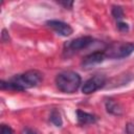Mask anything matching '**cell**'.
Listing matches in <instances>:
<instances>
[{
    "instance_id": "obj_1",
    "label": "cell",
    "mask_w": 134,
    "mask_h": 134,
    "mask_svg": "<svg viewBox=\"0 0 134 134\" xmlns=\"http://www.w3.org/2000/svg\"><path fill=\"white\" fill-rule=\"evenodd\" d=\"M81 76L74 71H63L55 77V84L60 91L64 93H74L81 86Z\"/></svg>"
},
{
    "instance_id": "obj_2",
    "label": "cell",
    "mask_w": 134,
    "mask_h": 134,
    "mask_svg": "<svg viewBox=\"0 0 134 134\" xmlns=\"http://www.w3.org/2000/svg\"><path fill=\"white\" fill-rule=\"evenodd\" d=\"M43 80V74L39 70H28L22 74H17L13 76L9 81L18 84L24 90L27 88H32L38 86Z\"/></svg>"
},
{
    "instance_id": "obj_3",
    "label": "cell",
    "mask_w": 134,
    "mask_h": 134,
    "mask_svg": "<svg viewBox=\"0 0 134 134\" xmlns=\"http://www.w3.org/2000/svg\"><path fill=\"white\" fill-rule=\"evenodd\" d=\"M134 50V44L126 42H114L105 49L106 58L109 59H124L129 57Z\"/></svg>"
},
{
    "instance_id": "obj_4",
    "label": "cell",
    "mask_w": 134,
    "mask_h": 134,
    "mask_svg": "<svg viewBox=\"0 0 134 134\" xmlns=\"http://www.w3.org/2000/svg\"><path fill=\"white\" fill-rule=\"evenodd\" d=\"M94 39L90 36H84L76 39H73L67 43H65V51L67 52H76L82 49L87 48L93 43Z\"/></svg>"
},
{
    "instance_id": "obj_5",
    "label": "cell",
    "mask_w": 134,
    "mask_h": 134,
    "mask_svg": "<svg viewBox=\"0 0 134 134\" xmlns=\"http://www.w3.org/2000/svg\"><path fill=\"white\" fill-rule=\"evenodd\" d=\"M106 83V76L103 74H95L94 76L87 80L82 86V92L84 94H90L102 88Z\"/></svg>"
},
{
    "instance_id": "obj_6",
    "label": "cell",
    "mask_w": 134,
    "mask_h": 134,
    "mask_svg": "<svg viewBox=\"0 0 134 134\" xmlns=\"http://www.w3.org/2000/svg\"><path fill=\"white\" fill-rule=\"evenodd\" d=\"M46 25L49 26L50 28H52L57 34L63 36V37H68L73 32L72 27L63 22V21H59V20H48L46 22Z\"/></svg>"
},
{
    "instance_id": "obj_7",
    "label": "cell",
    "mask_w": 134,
    "mask_h": 134,
    "mask_svg": "<svg viewBox=\"0 0 134 134\" xmlns=\"http://www.w3.org/2000/svg\"><path fill=\"white\" fill-rule=\"evenodd\" d=\"M105 59H106V54L104 51H95L86 55L82 61V65L85 67H91L95 64L102 63Z\"/></svg>"
},
{
    "instance_id": "obj_8",
    "label": "cell",
    "mask_w": 134,
    "mask_h": 134,
    "mask_svg": "<svg viewBox=\"0 0 134 134\" xmlns=\"http://www.w3.org/2000/svg\"><path fill=\"white\" fill-rule=\"evenodd\" d=\"M76 117H77V121L80 125H90V124H94L97 120L95 115L82 111V110L76 111Z\"/></svg>"
},
{
    "instance_id": "obj_9",
    "label": "cell",
    "mask_w": 134,
    "mask_h": 134,
    "mask_svg": "<svg viewBox=\"0 0 134 134\" xmlns=\"http://www.w3.org/2000/svg\"><path fill=\"white\" fill-rule=\"evenodd\" d=\"M106 109H107L108 113L113 114V115H121L122 114L121 106L116 100H114L112 98L107 99V102H106Z\"/></svg>"
},
{
    "instance_id": "obj_10",
    "label": "cell",
    "mask_w": 134,
    "mask_h": 134,
    "mask_svg": "<svg viewBox=\"0 0 134 134\" xmlns=\"http://www.w3.org/2000/svg\"><path fill=\"white\" fill-rule=\"evenodd\" d=\"M0 87L2 90H10V91H24V89L19 86L18 84L12 82V81H1L0 82Z\"/></svg>"
},
{
    "instance_id": "obj_11",
    "label": "cell",
    "mask_w": 134,
    "mask_h": 134,
    "mask_svg": "<svg viewBox=\"0 0 134 134\" xmlns=\"http://www.w3.org/2000/svg\"><path fill=\"white\" fill-rule=\"evenodd\" d=\"M49 119H50V121H51L55 127H62V124H63L62 117H61L60 112H59L57 109H53V110L51 111V113H50V115H49Z\"/></svg>"
},
{
    "instance_id": "obj_12",
    "label": "cell",
    "mask_w": 134,
    "mask_h": 134,
    "mask_svg": "<svg viewBox=\"0 0 134 134\" xmlns=\"http://www.w3.org/2000/svg\"><path fill=\"white\" fill-rule=\"evenodd\" d=\"M111 14L112 16L115 18V19H121L124 18V9L121 6L119 5H113L112 6V10H111Z\"/></svg>"
},
{
    "instance_id": "obj_13",
    "label": "cell",
    "mask_w": 134,
    "mask_h": 134,
    "mask_svg": "<svg viewBox=\"0 0 134 134\" xmlns=\"http://www.w3.org/2000/svg\"><path fill=\"white\" fill-rule=\"evenodd\" d=\"M0 134H15V133H14V130L9 126H7V125H1Z\"/></svg>"
},
{
    "instance_id": "obj_14",
    "label": "cell",
    "mask_w": 134,
    "mask_h": 134,
    "mask_svg": "<svg viewBox=\"0 0 134 134\" xmlns=\"http://www.w3.org/2000/svg\"><path fill=\"white\" fill-rule=\"evenodd\" d=\"M117 28L118 30L120 31H128L129 30V26L127 23H124V22H118L117 23Z\"/></svg>"
},
{
    "instance_id": "obj_15",
    "label": "cell",
    "mask_w": 134,
    "mask_h": 134,
    "mask_svg": "<svg viewBox=\"0 0 134 134\" xmlns=\"http://www.w3.org/2000/svg\"><path fill=\"white\" fill-rule=\"evenodd\" d=\"M126 132H127V134H134V124H132V122L127 124Z\"/></svg>"
},
{
    "instance_id": "obj_16",
    "label": "cell",
    "mask_w": 134,
    "mask_h": 134,
    "mask_svg": "<svg viewBox=\"0 0 134 134\" xmlns=\"http://www.w3.org/2000/svg\"><path fill=\"white\" fill-rule=\"evenodd\" d=\"M58 3L62 4L66 8H71L73 5V1H58Z\"/></svg>"
},
{
    "instance_id": "obj_17",
    "label": "cell",
    "mask_w": 134,
    "mask_h": 134,
    "mask_svg": "<svg viewBox=\"0 0 134 134\" xmlns=\"http://www.w3.org/2000/svg\"><path fill=\"white\" fill-rule=\"evenodd\" d=\"M1 39L3 42H7L9 40V37H8V34L6 31V29H3L2 30V34H1Z\"/></svg>"
},
{
    "instance_id": "obj_18",
    "label": "cell",
    "mask_w": 134,
    "mask_h": 134,
    "mask_svg": "<svg viewBox=\"0 0 134 134\" xmlns=\"http://www.w3.org/2000/svg\"><path fill=\"white\" fill-rule=\"evenodd\" d=\"M25 134H37V132L31 130V129H26L25 130Z\"/></svg>"
}]
</instances>
